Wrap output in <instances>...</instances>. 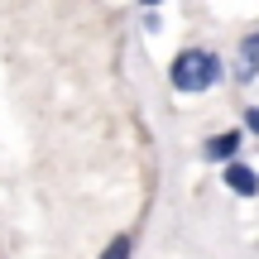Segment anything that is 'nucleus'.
Returning <instances> with one entry per match:
<instances>
[{
    "instance_id": "obj_2",
    "label": "nucleus",
    "mask_w": 259,
    "mask_h": 259,
    "mask_svg": "<svg viewBox=\"0 0 259 259\" xmlns=\"http://www.w3.org/2000/svg\"><path fill=\"white\" fill-rule=\"evenodd\" d=\"M259 77V34L240 38V53H235V82H254Z\"/></svg>"
},
{
    "instance_id": "obj_3",
    "label": "nucleus",
    "mask_w": 259,
    "mask_h": 259,
    "mask_svg": "<svg viewBox=\"0 0 259 259\" xmlns=\"http://www.w3.org/2000/svg\"><path fill=\"white\" fill-rule=\"evenodd\" d=\"M235 149H240V130H226V135H211L202 149L206 163H226V158H235Z\"/></svg>"
},
{
    "instance_id": "obj_7",
    "label": "nucleus",
    "mask_w": 259,
    "mask_h": 259,
    "mask_svg": "<svg viewBox=\"0 0 259 259\" xmlns=\"http://www.w3.org/2000/svg\"><path fill=\"white\" fill-rule=\"evenodd\" d=\"M139 5H144V10H154V5H163V0H139Z\"/></svg>"
},
{
    "instance_id": "obj_4",
    "label": "nucleus",
    "mask_w": 259,
    "mask_h": 259,
    "mask_svg": "<svg viewBox=\"0 0 259 259\" xmlns=\"http://www.w3.org/2000/svg\"><path fill=\"white\" fill-rule=\"evenodd\" d=\"M226 187H231V192H240V197H254V192H259V173H254V168H245V163H231V158H226Z\"/></svg>"
},
{
    "instance_id": "obj_5",
    "label": "nucleus",
    "mask_w": 259,
    "mask_h": 259,
    "mask_svg": "<svg viewBox=\"0 0 259 259\" xmlns=\"http://www.w3.org/2000/svg\"><path fill=\"white\" fill-rule=\"evenodd\" d=\"M130 250H135V240H130V235H115V240L101 250V259H130Z\"/></svg>"
},
{
    "instance_id": "obj_1",
    "label": "nucleus",
    "mask_w": 259,
    "mask_h": 259,
    "mask_svg": "<svg viewBox=\"0 0 259 259\" xmlns=\"http://www.w3.org/2000/svg\"><path fill=\"white\" fill-rule=\"evenodd\" d=\"M216 82H221V58H216V53H206V48L178 53V63H173V92L197 96V92H206V87H216Z\"/></svg>"
},
{
    "instance_id": "obj_6",
    "label": "nucleus",
    "mask_w": 259,
    "mask_h": 259,
    "mask_svg": "<svg viewBox=\"0 0 259 259\" xmlns=\"http://www.w3.org/2000/svg\"><path fill=\"white\" fill-rule=\"evenodd\" d=\"M245 130H250V135H259V106H250V111H245Z\"/></svg>"
}]
</instances>
